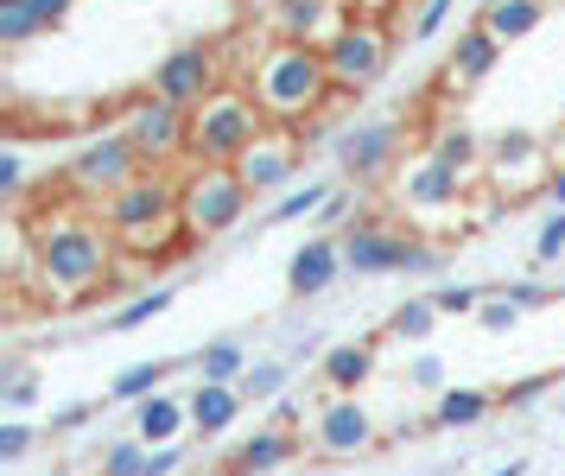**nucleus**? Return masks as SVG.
Masks as SVG:
<instances>
[{"instance_id":"nucleus-1","label":"nucleus","mask_w":565,"mask_h":476,"mask_svg":"<svg viewBox=\"0 0 565 476\" xmlns=\"http://www.w3.org/2000/svg\"><path fill=\"white\" fill-rule=\"evenodd\" d=\"M242 83H248V96L260 102V115L280 121V127H306L311 115L337 96L324 51L318 45H292V39H274V45L248 64Z\"/></svg>"},{"instance_id":"nucleus-2","label":"nucleus","mask_w":565,"mask_h":476,"mask_svg":"<svg viewBox=\"0 0 565 476\" xmlns=\"http://www.w3.org/2000/svg\"><path fill=\"white\" fill-rule=\"evenodd\" d=\"M115 267V235L83 216H64L57 229L32 223V274H39V293L57 305H77L89 299L96 286Z\"/></svg>"},{"instance_id":"nucleus-3","label":"nucleus","mask_w":565,"mask_h":476,"mask_svg":"<svg viewBox=\"0 0 565 476\" xmlns=\"http://www.w3.org/2000/svg\"><path fill=\"white\" fill-rule=\"evenodd\" d=\"M260 127H274V121L260 115L248 83H223L210 102L191 108V166H235L260 140Z\"/></svg>"},{"instance_id":"nucleus-4","label":"nucleus","mask_w":565,"mask_h":476,"mask_svg":"<svg viewBox=\"0 0 565 476\" xmlns=\"http://www.w3.org/2000/svg\"><path fill=\"white\" fill-rule=\"evenodd\" d=\"M255 203V184L235 172V166H184L179 178V216L191 229V242H216L230 235Z\"/></svg>"},{"instance_id":"nucleus-5","label":"nucleus","mask_w":565,"mask_h":476,"mask_svg":"<svg viewBox=\"0 0 565 476\" xmlns=\"http://www.w3.org/2000/svg\"><path fill=\"white\" fill-rule=\"evenodd\" d=\"M121 134L140 147L147 172H166V166L191 159V115H184V108H172V102H159L153 89L121 108Z\"/></svg>"},{"instance_id":"nucleus-6","label":"nucleus","mask_w":565,"mask_h":476,"mask_svg":"<svg viewBox=\"0 0 565 476\" xmlns=\"http://www.w3.org/2000/svg\"><path fill=\"white\" fill-rule=\"evenodd\" d=\"M343 261H350V274H433L438 254L426 242H413L407 229H387V223H356L343 235Z\"/></svg>"},{"instance_id":"nucleus-7","label":"nucleus","mask_w":565,"mask_h":476,"mask_svg":"<svg viewBox=\"0 0 565 476\" xmlns=\"http://www.w3.org/2000/svg\"><path fill=\"white\" fill-rule=\"evenodd\" d=\"M147 172V159H140V147H134L128 134L115 127V134H96L89 147L64 166V184L77 191V198H115V191H128L134 178Z\"/></svg>"},{"instance_id":"nucleus-8","label":"nucleus","mask_w":565,"mask_h":476,"mask_svg":"<svg viewBox=\"0 0 565 476\" xmlns=\"http://www.w3.org/2000/svg\"><path fill=\"white\" fill-rule=\"evenodd\" d=\"M387 51H394V32H387L382 20H362V13H356V20H350L331 45H324V64H331L337 96H356V89H369V83L387 71Z\"/></svg>"},{"instance_id":"nucleus-9","label":"nucleus","mask_w":565,"mask_h":476,"mask_svg":"<svg viewBox=\"0 0 565 476\" xmlns=\"http://www.w3.org/2000/svg\"><path fill=\"white\" fill-rule=\"evenodd\" d=\"M483 172H489V191L514 203V198H534V191H546L559 166H553V147H546V140H534V134H502V140L489 147Z\"/></svg>"},{"instance_id":"nucleus-10","label":"nucleus","mask_w":565,"mask_h":476,"mask_svg":"<svg viewBox=\"0 0 565 476\" xmlns=\"http://www.w3.org/2000/svg\"><path fill=\"white\" fill-rule=\"evenodd\" d=\"M223 83H230V71H223V51H216V45H179L172 57H159L153 96L191 115V108H198V102H210Z\"/></svg>"},{"instance_id":"nucleus-11","label":"nucleus","mask_w":565,"mask_h":476,"mask_svg":"<svg viewBox=\"0 0 565 476\" xmlns=\"http://www.w3.org/2000/svg\"><path fill=\"white\" fill-rule=\"evenodd\" d=\"M375 413L356 401V394H331L318 406V426H311V452L318 457H362L375 452Z\"/></svg>"},{"instance_id":"nucleus-12","label":"nucleus","mask_w":565,"mask_h":476,"mask_svg":"<svg viewBox=\"0 0 565 476\" xmlns=\"http://www.w3.org/2000/svg\"><path fill=\"white\" fill-rule=\"evenodd\" d=\"M299 159H306V140H299V127H260V140L242 159H235V172L248 178L255 191H292V178H299Z\"/></svg>"},{"instance_id":"nucleus-13","label":"nucleus","mask_w":565,"mask_h":476,"mask_svg":"<svg viewBox=\"0 0 565 476\" xmlns=\"http://www.w3.org/2000/svg\"><path fill=\"white\" fill-rule=\"evenodd\" d=\"M108 235H128V229H147L159 216H179V178L172 172H140L128 191L108 198Z\"/></svg>"},{"instance_id":"nucleus-14","label":"nucleus","mask_w":565,"mask_h":476,"mask_svg":"<svg viewBox=\"0 0 565 476\" xmlns=\"http://www.w3.org/2000/svg\"><path fill=\"white\" fill-rule=\"evenodd\" d=\"M463 191H470V178H463L458 166H445V159H413L407 172H401V203H407L413 216L458 210Z\"/></svg>"},{"instance_id":"nucleus-15","label":"nucleus","mask_w":565,"mask_h":476,"mask_svg":"<svg viewBox=\"0 0 565 476\" xmlns=\"http://www.w3.org/2000/svg\"><path fill=\"white\" fill-rule=\"evenodd\" d=\"M394 152H401V121L394 115H375V121H356L350 134H337V159L356 178H382L394 166Z\"/></svg>"},{"instance_id":"nucleus-16","label":"nucleus","mask_w":565,"mask_h":476,"mask_svg":"<svg viewBox=\"0 0 565 476\" xmlns=\"http://www.w3.org/2000/svg\"><path fill=\"white\" fill-rule=\"evenodd\" d=\"M356 20V13H343L337 0H280L274 7V39H292V45H331L343 25Z\"/></svg>"},{"instance_id":"nucleus-17","label":"nucleus","mask_w":565,"mask_h":476,"mask_svg":"<svg viewBox=\"0 0 565 476\" xmlns=\"http://www.w3.org/2000/svg\"><path fill=\"white\" fill-rule=\"evenodd\" d=\"M337 274H350L343 242H337V235H311L306 248L286 261V293H292V299H318V293L337 286Z\"/></svg>"},{"instance_id":"nucleus-18","label":"nucleus","mask_w":565,"mask_h":476,"mask_svg":"<svg viewBox=\"0 0 565 476\" xmlns=\"http://www.w3.org/2000/svg\"><path fill=\"white\" fill-rule=\"evenodd\" d=\"M495 57H502V45L489 39L483 25H463L458 45H451V57H445V76H438V89H445V96H463V89H477V83L495 71Z\"/></svg>"},{"instance_id":"nucleus-19","label":"nucleus","mask_w":565,"mask_h":476,"mask_svg":"<svg viewBox=\"0 0 565 476\" xmlns=\"http://www.w3.org/2000/svg\"><path fill=\"white\" fill-rule=\"evenodd\" d=\"M184 432H191V401L184 394H153V401L134 406V438L140 445H184Z\"/></svg>"},{"instance_id":"nucleus-20","label":"nucleus","mask_w":565,"mask_h":476,"mask_svg":"<svg viewBox=\"0 0 565 476\" xmlns=\"http://www.w3.org/2000/svg\"><path fill=\"white\" fill-rule=\"evenodd\" d=\"M242 406H248V394L235 381H198V394H191V432L198 438H223L242 420Z\"/></svg>"},{"instance_id":"nucleus-21","label":"nucleus","mask_w":565,"mask_h":476,"mask_svg":"<svg viewBox=\"0 0 565 476\" xmlns=\"http://www.w3.org/2000/svg\"><path fill=\"white\" fill-rule=\"evenodd\" d=\"M292 452H299V438H292V432L255 426V438H242V445L230 452L223 476H267V470H280V464H286Z\"/></svg>"},{"instance_id":"nucleus-22","label":"nucleus","mask_w":565,"mask_h":476,"mask_svg":"<svg viewBox=\"0 0 565 476\" xmlns=\"http://www.w3.org/2000/svg\"><path fill=\"white\" fill-rule=\"evenodd\" d=\"M540 20H546V0H483V13H477V25L495 45H521Z\"/></svg>"},{"instance_id":"nucleus-23","label":"nucleus","mask_w":565,"mask_h":476,"mask_svg":"<svg viewBox=\"0 0 565 476\" xmlns=\"http://www.w3.org/2000/svg\"><path fill=\"white\" fill-rule=\"evenodd\" d=\"M318 375H324V388H331V394H356L362 381L375 375V343H337V350H324V369H318Z\"/></svg>"},{"instance_id":"nucleus-24","label":"nucleus","mask_w":565,"mask_h":476,"mask_svg":"<svg viewBox=\"0 0 565 476\" xmlns=\"http://www.w3.org/2000/svg\"><path fill=\"white\" fill-rule=\"evenodd\" d=\"M489 406H495V401H489L483 388H445V394H438V406H433V426H451V432L477 426Z\"/></svg>"},{"instance_id":"nucleus-25","label":"nucleus","mask_w":565,"mask_h":476,"mask_svg":"<svg viewBox=\"0 0 565 476\" xmlns=\"http://www.w3.org/2000/svg\"><path fill=\"white\" fill-rule=\"evenodd\" d=\"M153 394H166V362H134V369H121V375L108 381V401H153Z\"/></svg>"},{"instance_id":"nucleus-26","label":"nucleus","mask_w":565,"mask_h":476,"mask_svg":"<svg viewBox=\"0 0 565 476\" xmlns=\"http://www.w3.org/2000/svg\"><path fill=\"white\" fill-rule=\"evenodd\" d=\"M242 375H248V350H242L235 337L198 350V381H242Z\"/></svg>"},{"instance_id":"nucleus-27","label":"nucleus","mask_w":565,"mask_h":476,"mask_svg":"<svg viewBox=\"0 0 565 476\" xmlns=\"http://www.w3.org/2000/svg\"><path fill=\"white\" fill-rule=\"evenodd\" d=\"M438 318H445V311L433 305V293H426V299H407L394 318H387V337H401V343H426V337L438 330Z\"/></svg>"},{"instance_id":"nucleus-28","label":"nucleus","mask_w":565,"mask_h":476,"mask_svg":"<svg viewBox=\"0 0 565 476\" xmlns=\"http://www.w3.org/2000/svg\"><path fill=\"white\" fill-rule=\"evenodd\" d=\"M172 311V286H147V293H134L115 318H108V330H140V325H153V318H166Z\"/></svg>"},{"instance_id":"nucleus-29","label":"nucleus","mask_w":565,"mask_h":476,"mask_svg":"<svg viewBox=\"0 0 565 476\" xmlns=\"http://www.w3.org/2000/svg\"><path fill=\"white\" fill-rule=\"evenodd\" d=\"M324 203H331V184H318V178H311V184H292V191L267 210V223H299V216H318Z\"/></svg>"},{"instance_id":"nucleus-30","label":"nucleus","mask_w":565,"mask_h":476,"mask_svg":"<svg viewBox=\"0 0 565 476\" xmlns=\"http://www.w3.org/2000/svg\"><path fill=\"white\" fill-rule=\"evenodd\" d=\"M433 159L458 166L463 178H477V134H470V127H438L433 134Z\"/></svg>"},{"instance_id":"nucleus-31","label":"nucleus","mask_w":565,"mask_h":476,"mask_svg":"<svg viewBox=\"0 0 565 476\" xmlns=\"http://www.w3.org/2000/svg\"><path fill=\"white\" fill-rule=\"evenodd\" d=\"M39 32H45V20L32 13V0H0V45H26Z\"/></svg>"},{"instance_id":"nucleus-32","label":"nucleus","mask_w":565,"mask_h":476,"mask_svg":"<svg viewBox=\"0 0 565 476\" xmlns=\"http://www.w3.org/2000/svg\"><path fill=\"white\" fill-rule=\"evenodd\" d=\"M235 388H242L255 406H274V401L286 394V362H255V369L235 381Z\"/></svg>"},{"instance_id":"nucleus-33","label":"nucleus","mask_w":565,"mask_h":476,"mask_svg":"<svg viewBox=\"0 0 565 476\" xmlns=\"http://www.w3.org/2000/svg\"><path fill=\"white\" fill-rule=\"evenodd\" d=\"M147 457H153V445H140V438H115L103 452V476H147Z\"/></svg>"},{"instance_id":"nucleus-34","label":"nucleus","mask_w":565,"mask_h":476,"mask_svg":"<svg viewBox=\"0 0 565 476\" xmlns=\"http://www.w3.org/2000/svg\"><path fill=\"white\" fill-rule=\"evenodd\" d=\"M521 318H527V311H521V305H514L509 293H502V286H495V293H483V305H477V325H483L489 337H502V330H514Z\"/></svg>"},{"instance_id":"nucleus-35","label":"nucleus","mask_w":565,"mask_h":476,"mask_svg":"<svg viewBox=\"0 0 565 476\" xmlns=\"http://www.w3.org/2000/svg\"><path fill=\"white\" fill-rule=\"evenodd\" d=\"M451 7H458V0H419V13H413V45H426V39H438V32H445V20H451Z\"/></svg>"},{"instance_id":"nucleus-36","label":"nucleus","mask_w":565,"mask_h":476,"mask_svg":"<svg viewBox=\"0 0 565 476\" xmlns=\"http://www.w3.org/2000/svg\"><path fill=\"white\" fill-rule=\"evenodd\" d=\"M559 254H565V210H553V216L540 223V235H534V261L540 267H553Z\"/></svg>"},{"instance_id":"nucleus-37","label":"nucleus","mask_w":565,"mask_h":476,"mask_svg":"<svg viewBox=\"0 0 565 476\" xmlns=\"http://www.w3.org/2000/svg\"><path fill=\"white\" fill-rule=\"evenodd\" d=\"M20 191H26V152H20V140L0 152V198L20 203Z\"/></svg>"},{"instance_id":"nucleus-38","label":"nucleus","mask_w":565,"mask_h":476,"mask_svg":"<svg viewBox=\"0 0 565 476\" xmlns=\"http://www.w3.org/2000/svg\"><path fill=\"white\" fill-rule=\"evenodd\" d=\"M433 305L445 311V318H477V305H483V293L477 286H438Z\"/></svg>"},{"instance_id":"nucleus-39","label":"nucleus","mask_w":565,"mask_h":476,"mask_svg":"<svg viewBox=\"0 0 565 476\" xmlns=\"http://www.w3.org/2000/svg\"><path fill=\"white\" fill-rule=\"evenodd\" d=\"M0 401H7V413H26V406L39 401V375H32V369H7V388H0Z\"/></svg>"},{"instance_id":"nucleus-40","label":"nucleus","mask_w":565,"mask_h":476,"mask_svg":"<svg viewBox=\"0 0 565 476\" xmlns=\"http://www.w3.org/2000/svg\"><path fill=\"white\" fill-rule=\"evenodd\" d=\"M32 438H39V432H32L26 420H13V426H0V464H20V457L32 452Z\"/></svg>"},{"instance_id":"nucleus-41","label":"nucleus","mask_w":565,"mask_h":476,"mask_svg":"<svg viewBox=\"0 0 565 476\" xmlns=\"http://www.w3.org/2000/svg\"><path fill=\"white\" fill-rule=\"evenodd\" d=\"M502 293H509V299L521 305V311H540V305L553 299V286H540V279H509Z\"/></svg>"},{"instance_id":"nucleus-42","label":"nucleus","mask_w":565,"mask_h":476,"mask_svg":"<svg viewBox=\"0 0 565 476\" xmlns=\"http://www.w3.org/2000/svg\"><path fill=\"white\" fill-rule=\"evenodd\" d=\"M407 381L426 388V394H445V362H438V356H419V362L407 369Z\"/></svg>"},{"instance_id":"nucleus-43","label":"nucleus","mask_w":565,"mask_h":476,"mask_svg":"<svg viewBox=\"0 0 565 476\" xmlns=\"http://www.w3.org/2000/svg\"><path fill=\"white\" fill-rule=\"evenodd\" d=\"M184 464V445H159L153 457H147V476H172Z\"/></svg>"},{"instance_id":"nucleus-44","label":"nucleus","mask_w":565,"mask_h":476,"mask_svg":"<svg viewBox=\"0 0 565 476\" xmlns=\"http://www.w3.org/2000/svg\"><path fill=\"white\" fill-rule=\"evenodd\" d=\"M267 426L292 432V426H299V401H292V394H280V401H274V413H267Z\"/></svg>"},{"instance_id":"nucleus-45","label":"nucleus","mask_w":565,"mask_h":476,"mask_svg":"<svg viewBox=\"0 0 565 476\" xmlns=\"http://www.w3.org/2000/svg\"><path fill=\"white\" fill-rule=\"evenodd\" d=\"M89 413H96L89 401H77V406H57V413H52V432H77L83 420H89Z\"/></svg>"},{"instance_id":"nucleus-46","label":"nucleus","mask_w":565,"mask_h":476,"mask_svg":"<svg viewBox=\"0 0 565 476\" xmlns=\"http://www.w3.org/2000/svg\"><path fill=\"white\" fill-rule=\"evenodd\" d=\"M553 388V375H534V381H521V388H509V406H527V401H540Z\"/></svg>"},{"instance_id":"nucleus-47","label":"nucleus","mask_w":565,"mask_h":476,"mask_svg":"<svg viewBox=\"0 0 565 476\" xmlns=\"http://www.w3.org/2000/svg\"><path fill=\"white\" fill-rule=\"evenodd\" d=\"M71 7H77V0H32V13H39L45 25H57L64 13H71Z\"/></svg>"},{"instance_id":"nucleus-48","label":"nucleus","mask_w":565,"mask_h":476,"mask_svg":"<svg viewBox=\"0 0 565 476\" xmlns=\"http://www.w3.org/2000/svg\"><path fill=\"white\" fill-rule=\"evenodd\" d=\"M343 216H350V198H343V191H331V203L318 210V223H343Z\"/></svg>"},{"instance_id":"nucleus-49","label":"nucleus","mask_w":565,"mask_h":476,"mask_svg":"<svg viewBox=\"0 0 565 476\" xmlns=\"http://www.w3.org/2000/svg\"><path fill=\"white\" fill-rule=\"evenodd\" d=\"M387 7H394V0H356L362 20H387Z\"/></svg>"},{"instance_id":"nucleus-50","label":"nucleus","mask_w":565,"mask_h":476,"mask_svg":"<svg viewBox=\"0 0 565 476\" xmlns=\"http://www.w3.org/2000/svg\"><path fill=\"white\" fill-rule=\"evenodd\" d=\"M546 198H553V210H565V166L553 172V184H546Z\"/></svg>"},{"instance_id":"nucleus-51","label":"nucleus","mask_w":565,"mask_h":476,"mask_svg":"<svg viewBox=\"0 0 565 476\" xmlns=\"http://www.w3.org/2000/svg\"><path fill=\"white\" fill-rule=\"evenodd\" d=\"M489 476H527V457H509V464H495Z\"/></svg>"},{"instance_id":"nucleus-52","label":"nucleus","mask_w":565,"mask_h":476,"mask_svg":"<svg viewBox=\"0 0 565 476\" xmlns=\"http://www.w3.org/2000/svg\"><path fill=\"white\" fill-rule=\"evenodd\" d=\"M546 147H553V166H565V121H559V134H553Z\"/></svg>"},{"instance_id":"nucleus-53","label":"nucleus","mask_w":565,"mask_h":476,"mask_svg":"<svg viewBox=\"0 0 565 476\" xmlns=\"http://www.w3.org/2000/svg\"><path fill=\"white\" fill-rule=\"evenodd\" d=\"M235 7H248V13H274L280 0H235Z\"/></svg>"},{"instance_id":"nucleus-54","label":"nucleus","mask_w":565,"mask_h":476,"mask_svg":"<svg viewBox=\"0 0 565 476\" xmlns=\"http://www.w3.org/2000/svg\"><path fill=\"white\" fill-rule=\"evenodd\" d=\"M52 476H77V470H52Z\"/></svg>"}]
</instances>
